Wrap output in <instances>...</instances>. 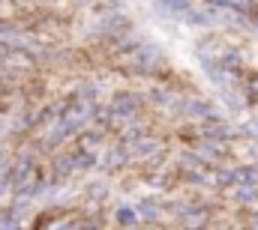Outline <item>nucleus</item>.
Instances as JSON below:
<instances>
[{
  "label": "nucleus",
  "mask_w": 258,
  "mask_h": 230,
  "mask_svg": "<svg viewBox=\"0 0 258 230\" xmlns=\"http://www.w3.org/2000/svg\"><path fill=\"white\" fill-rule=\"evenodd\" d=\"M237 179H243V182H255L258 173L252 171V168H243V171H237Z\"/></svg>",
  "instance_id": "f03ea898"
},
{
  "label": "nucleus",
  "mask_w": 258,
  "mask_h": 230,
  "mask_svg": "<svg viewBox=\"0 0 258 230\" xmlns=\"http://www.w3.org/2000/svg\"><path fill=\"white\" fill-rule=\"evenodd\" d=\"M162 3H168L171 9H180V12H183V9H189V0H162Z\"/></svg>",
  "instance_id": "7ed1b4c3"
},
{
  "label": "nucleus",
  "mask_w": 258,
  "mask_h": 230,
  "mask_svg": "<svg viewBox=\"0 0 258 230\" xmlns=\"http://www.w3.org/2000/svg\"><path fill=\"white\" fill-rule=\"evenodd\" d=\"M0 57H3V45H0Z\"/></svg>",
  "instance_id": "20e7f679"
},
{
  "label": "nucleus",
  "mask_w": 258,
  "mask_h": 230,
  "mask_svg": "<svg viewBox=\"0 0 258 230\" xmlns=\"http://www.w3.org/2000/svg\"><path fill=\"white\" fill-rule=\"evenodd\" d=\"M117 221H120V224H132V221H135V209H132V206H120V209H117Z\"/></svg>",
  "instance_id": "f257e3e1"
}]
</instances>
